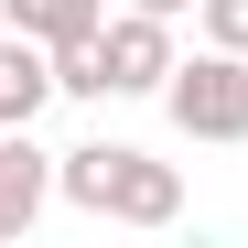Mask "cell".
I'll list each match as a JSON object with an SVG mask.
<instances>
[{"label": "cell", "mask_w": 248, "mask_h": 248, "mask_svg": "<svg viewBox=\"0 0 248 248\" xmlns=\"http://www.w3.org/2000/svg\"><path fill=\"white\" fill-rule=\"evenodd\" d=\"M194 32L227 44V54H248V0H194Z\"/></svg>", "instance_id": "obj_9"}, {"label": "cell", "mask_w": 248, "mask_h": 248, "mask_svg": "<svg viewBox=\"0 0 248 248\" xmlns=\"http://www.w3.org/2000/svg\"><path fill=\"white\" fill-rule=\"evenodd\" d=\"M0 11H11V32H32V44H87L108 22V0H0Z\"/></svg>", "instance_id": "obj_7"}, {"label": "cell", "mask_w": 248, "mask_h": 248, "mask_svg": "<svg viewBox=\"0 0 248 248\" xmlns=\"http://www.w3.org/2000/svg\"><path fill=\"white\" fill-rule=\"evenodd\" d=\"M54 205V151L32 130H0V237H32Z\"/></svg>", "instance_id": "obj_3"}, {"label": "cell", "mask_w": 248, "mask_h": 248, "mask_svg": "<svg viewBox=\"0 0 248 248\" xmlns=\"http://www.w3.org/2000/svg\"><path fill=\"white\" fill-rule=\"evenodd\" d=\"M54 87H65V97H108V54H97V32H87V44H54Z\"/></svg>", "instance_id": "obj_8"}, {"label": "cell", "mask_w": 248, "mask_h": 248, "mask_svg": "<svg viewBox=\"0 0 248 248\" xmlns=\"http://www.w3.org/2000/svg\"><path fill=\"white\" fill-rule=\"evenodd\" d=\"M65 87H54V44H32V32H0V130H32Z\"/></svg>", "instance_id": "obj_4"}, {"label": "cell", "mask_w": 248, "mask_h": 248, "mask_svg": "<svg viewBox=\"0 0 248 248\" xmlns=\"http://www.w3.org/2000/svg\"><path fill=\"white\" fill-rule=\"evenodd\" d=\"M119 162H130V140H76V151H54V194L76 205V216H108Z\"/></svg>", "instance_id": "obj_6"}, {"label": "cell", "mask_w": 248, "mask_h": 248, "mask_svg": "<svg viewBox=\"0 0 248 248\" xmlns=\"http://www.w3.org/2000/svg\"><path fill=\"white\" fill-rule=\"evenodd\" d=\"M162 108H173L184 140H248V54L194 44L173 76H162Z\"/></svg>", "instance_id": "obj_1"}, {"label": "cell", "mask_w": 248, "mask_h": 248, "mask_svg": "<svg viewBox=\"0 0 248 248\" xmlns=\"http://www.w3.org/2000/svg\"><path fill=\"white\" fill-rule=\"evenodd\" d=\"M173 216H184V173L151 162V151H130L119 162V194H108V227H173Z\"/></svg>", "instance_id": "obj_5"}, {"label": "cell", "mask_w": 248, "mask_h": 248, "mask_svg": "<svg viewBox=\"0 0 248 248\" xmlns=\"http://www.w3.org/2000/svg\"><path fill=\"white\" fill-rule=\"evenodd\" d=\"M97 54H108V97H162V76L184 65L162 11H108L97 22Z\"/></svg>", "instance_id": "obj_2"}, {"label": "cell", "mask_w": 248, "mask_h": 248, "mask_svg": "<svg viewBox=\"0 0 248 248\" xmlns=\"http://www.w3.org/2000/svg\"><path fill=\"white\" fill-rule=\"evenodd\" d=\"M130 11H162V22H184V11H194V0H130Z\"/></svg>", "instance_id": "obj_10"}]
</instances>
